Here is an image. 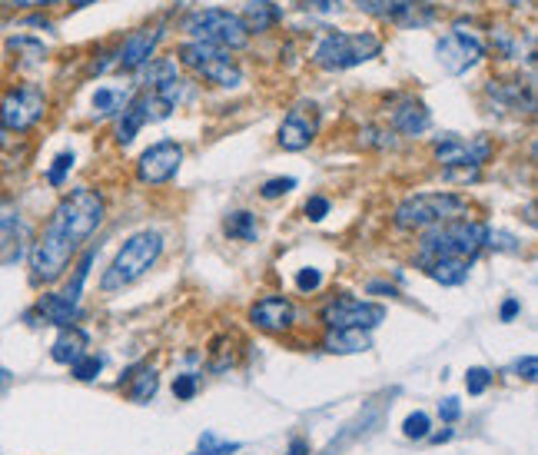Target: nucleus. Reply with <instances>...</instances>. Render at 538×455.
<instances>
[{"mask_svg": "<svg viewBox=\"0 0 538 455\" xmlns=\"http://www.w3.org/2000/svg\"><path fill=\"white\" fill-rule=\"evenodd\" d=\"M319 133V110L316 103H296L293 110L286 113L283 123H279V147L289 150V153H299L306 150L309 143L316 140Z\"/></svg>", "mask_w": 538, "mask_h": 455, "instance_id": "nucleus-14", "label": "nucleus"}, {"mask_svg": "<svg viewBox=\"0 0 538 455\" xmlns=\"http://www.w3.org/2000/svg\"><path fill=\"white\" fill-rule=\"evenodd\" d=\"M369 346H372L369 343V333H362V329H329L326 339H323L326 353H336V356L366 353Z\"/></svg>", "mask_w": 538, "mask_h": 455, "instance_id": "nucleus-23", "label": "nucleus"}, {"mask_svg": "<svg viewBox=\"0 0 538 455\" xmlns=\"http://www.w3.org/2000/svg\"><path fill=\"white\" fill-rule=\"evenodd\" d=\"M90 103H93V117H120V110L130 103V93L123 87H97Z\"/></svg>", "mask_w": 538, "mask_h": 455, "instance_id": "nucleus-24", "label": "nucleus"}, {"mask_svg": "<svg viewBox=\"0 0 538 455\" xmlns=\"http://www.w3.org/2000/svg\"><path fill=\"white\" fill-rule=\"evenodd\" d=\"M303 210H306L309 220L319 223V220H326V216H329V200H326V196H309Z\"/></svg>", "mask_w": 538, "mask_h": 455, "instance_id": "nucleus-38", "label": "nucleus"}, {"mask_svg": "<svg viewBox=\"0 0 538 455\" xmlns=\"http://www.w3.org/2000/svg\"><path fill=\"white\" fill-rule=\"evenodd\" d=\"M379 54H382V37L372 34V30H356V34L333 30L313 50V64L323 70H353L359 64H369Z\"/></svg>", "mask_w": 538, "mask_h": 455, "instance_id": "nucleus-5", "label": "nucleus"}, {"mask_svg": "<svg viewBox=\"0 0 538 455\" xmlns=\"http://www.w3.org/2000/svg\"><path fill=\"white\" fill-rule=\"evenodd\" d=\"M143 123H150L147 93H140V97H130L127 107L120 110V117H117V130H113V140H117L120 147H130V143L137 140V133L143 130Z\"/></svg>", "mask_w": 538, "mask_h": 455, "instance_id": "nucleus-19", "label": "nucleus"}, {"mask_svg": "<svg viewBox=\"0 0 538 455\" xmlns=\"http://www.w3.org/2000/svg\"><path fill=\"white\" fill-rule=\"evenodd\" d=\"M485 246H489V250H499V253H519L522 250L512 233L492 230V226H489V233H485Z\"/></svg>", "mask_w": 538, "mask_h": 455, "instance_id": "nucleus-34", "label": "nucleus"}, {"mask_svg": "<svg viewBox=\"0 0 538 455\" xmlns=\"http://www.w3.org/2000/svg\"><path fill=\"white\" fill-rule=\"evenodd\" d=\"M183 30L190 40H200V44H213L220 50H243L250 44V30L240 20V14L226 7H200L193 14H186Z\"/></svg>", "mask_w": 538, "mask_h": 455, "instance_id": "nucleus-4", "label": "nucleus"}, {"mask_svg": "<svg viewBox=\"0 0 538 455\" xmlns=\"http://www.w3.org/2000/svg\"><path fill=\"white\" fill-rule=\"evenodd\" d=\"M24 243H27V223H24V216H20L17 203L0 200V260L4 263L20 260Z\"/></svg>", "mask_w": 538, "mask_h": 455, "instance_id": "nucleus-16", "label": "nucleus"}, {"mask_svg": "<svg viewBox=\"0 0 538 455\" xmlns=\"http://www.w3.org/2000/svg\"><path fill=\"white\" fill-rule=\"evenodd\" d=\"M356 7L362 14L389 20L396 27H426L436 20V10L426 0H356Z\"/></svg>", "mask_w": 538, "mask_h": 455, "instance_id": "nucleus-12", "label": "nucleus"}, {"mask_svg": "<svg viewBox=\"0 0 538 455\" xmlns=\"http://www.w3.org/2000/svg\"><path fill=\"white\" fill-rule=\"evenodd\" d=\"M163 40V24H153V27H140L123 40V47L117 50V67L133 74V70L147 67L153 54H157V44Z\"/></svg>", "mask_w": 538, "mask_h": 455, "instance_id": "nucleus-15", "label": "nucleus"}, {"mask_svg": "<svg viewBox=\"0 0 538 455\" xmlns=\"http://www.w3.org/2000/svg\"><path fill=\"white\" fill-rule=\"evenodd\" d=\"M223 230L230 240H240V243H253L256 236H260V223H256V216L253 213H246V210H236L226 216V223H223Z\"/></svg>", "mask_w": 538, "mask_h": 455, "instance_id": "nucleus-26", "label": "nucleus"}, {"mask_svg": "<svg viewBox=\"0 0 538 455\" xmlns=\"http://www.w3.org/2000/svg\"><path fill=\"white\" fill-rule=\"evenodd\" d=\"M100 369H103V356H93V353H87V356H80L74 366H70V372H74V379H80V382H93L100 376Z\"/></svg>", "mask_w": 538, "mask_h": 455, "instance_id": "nucleus-29", "label": "nucleus"}, {"mask_svg": "<svg viewBox=\"0 0 538 455\" xmlns=\"http://www.w3.org/2000/svg\"><path fill=\"white\" fill-rule=\"evenodd\" d=\"M240 452V442H226L216 432H203L200 436V455H233Z\"/></svg>", "mask_w": 538, "mask_h": 455, "instance_id": "nucleus-28", "label": "nucleus"}, {"mask_svg": "<svg viewBox=\"0 0 538 455\" xmlns=\"http://www.w3.org/2000/svg\"><path fill=\"white\" fill-rule=\"evenodd\" d=\"M389 123H392V130L402 133V137H422V133L432 127V113H429V107L422 100L406 97V100H399L396 107H392Z\"/></svg>", "mask_w": 538, "mask_h": 455, "instance_id": "nucleus-18", "label": "nucleus"}, {"mask_svg": "<svg viewBox=\"0 0 538 455\" xmlns=\"http://www.w3.org/2000/svg\"><path fill=\"white\" fill-rule=\"evenodd\" d=\"M319 319L326 323V329H362V333H369V329L386 323V306L356 296H336L319 309Z\"/></svg>", "mask_w": 538, "mask_h": 455, "instance_id": "nucleus-9", "label": "nucleus"}, {"mask_svg": "<svg viewBox=\"0 0 538 455\" xmlns=\"http://www.w3.org/2000/svg\"><path fill=\"white\" fill-rule=\"evenodd\" d=\"M319 286H323V273L313 270V266H306V270L296 273V289H299V293H316Z\"/></svg>", "mask_w": 538, "mask_h": 455, "instance_id": "nucleus-36", "label": "nucleus"}, {"mask_svg": "<svg viewBox=\"0 0 538 455\" xmlns=\"http://www.w3.org/2000/svg\"><path fill=\"white\" fill-rule=\"evenodd\" d=\"M44 117H47L44 87L20 84V87H10L4 97H0V130L27 133V130H34Z\"/></svg>", "mask_w": 538, "mask_h": 455, "instance_id": "nucleus-8", "label": "nucleus"}, {"mask_svg": "<svg viewBox=\"0 0 538 455\" xmlns=\"http://www.w3.org/2000/svg\"><path fill=\"white\" fill-rule=\"evenodd\" d=\"M177 57L186 70H193L196 77H203L206 84H213V87L233 90L243 84V67L236 64V57L230 50L200 44V40H186V44H180Z\"/></svg>", "mask_w": 538, "mask_h": 455, "instance_id": "nucleus-7", "label": "nucleus"}, {"mask_svg": "<svg viewBox=\"0 0 538 455\" xmlns=\"http://www.w3.org/2000/svg\"><path fill=\"white\" fill-rule=\"evenodd\" d=\"M485 233L489 226L482 220H472V216H452L446 223H436L422 233L419 240V270L436 260H462V263H475V256L485 250Z\"/></svg>", "mask_w": 538, "mask_h": 455, "instance_id": "nucleus-2", "label": "nucleus"}, {"mask_svg": "<svg viewBox=\"0 0 538 455\" xmlns=\"http://www.w3.org/2000/svg\"><path fill=\"white\" fill-rule=\"evenodd\" d=\"M74 153L70 150H64V153H57L54 157V163H50V170H47V183L50 186H64L67 183V173L74 170Z\"/></svg>", "mask_w": 538, "mask_h": 455, "instance_id": "nucleus-27", "label": "nucleus"}, {"mask_svg": "<svg viewBox=\"0 0 538 455\" xmlns=\"http://www.w3.org/2000/svg\"><path fill=\"white\" fill-rule=\"evenodd\" d=\"M240 20L246 24V30H250V37L266 34L269 27H276L279 20H283V7L273 4V0H246Z\"/></svg>", "mask_w": 538, "mask_h": 455, "instance_id": "nucleus-21", "label": "nucleus"}, {"mask_svg": "<svg viewBox=\"0 0 538 455\" xmlns=\"http://www.w3.org/2000/svg\"><path fill=\"white\" fill-rule=\"evenodd\" d=\"M422 270L429 273V279H436V283H442V286H462L465 279H469L472 263H462V260H436V263L422 266Z\"/></svg>", "mask_w": 538, "mask_h": 455, "instance_id": "nucleus-25", "label": "nucleus"}, {"mask_svg": "<svg viewBox=\"0 0 538 455\" xmlns=\"http://www.w3.org/2000/svg\"><path fill=\"white\" fill-rule=\"evenodd\" d=\"M250 319H253L256 329L276 336V333H286V329L293 326L296 309L286 296H263L250 306Z\"/></svg>", "mask_w": 538, "mask_h": 455, "instance_id": "nucleus-17", "label": "nucleus"}, {"mask_svg": "<svg viewBox=\"0 0 538 455\" xmlns=\"http://www.w3.org/2000/svg\"><path fill=\"white\" fill-rule=\"evenodd\" d=\"M107 203L93 186H77L47 216L44 230L30 243V283L50 286L67 273L74 256L84 250V243L100 230Z\"/></svg>", "mask_w": 538, "mask_h": 455, "instance_id": "nucleus-1", "label": "nucleus"}, {"mask_svg": "<svg viewBox=\"0 0 538 455\" xmlns=\"http://www.w3.org/2000/svg\"><path fill=\"white\" fill-rule=\"evenodd\" d=\"M359 143L362 147H376V150H386V147H396V137L392 130H382V127H366L359 133Z\"/></svg>", "mask_w": 538, "mask_h": 455, "instance_id": "nucleus-31", "label": "nucleus"}, {"mask_svg": "<svg viewBox=\"0 0 538 455\" xmlns=\"http://www.w3.org/2000/svg\"><path fill=\"white\" fill-rule=\"evenodd\" d=\"M286 455H309V442L306 439H293V442H289Z\"/></svg>", "mask_w": 538, "mask_h": 455, "instance_id": "nucleus-42", "label": "nucleus"}, {"mask_svg": "<svg viewBox=\"0 0 538 455\" xmlns=\"http://www.w3.org/2000/svg\"><path fill=\"white\" fill-rule=\"evenodd\" d=\"M183 167V147L177 140H160L150 150H143L137 160V180L147 186H163L170 183Z\"/></svg>", "mask_w": 538, "mask_h": 455, "instance_id": "nucleus-13", "label": "nucleus"}, {"mask_svg": "<svg viewBox=\"0 0 538 455\" xmlns=\"http://www.w3.org/2000/svg\"><path fill=\"white\" fill-rule=\"evenodd\" d=\"M299 10H306V14H316V17H333L343 10V0H293Z\"/></svg>", "mask_w": 538, "mask_h": 455, "instance_id": "nucleus-32", "label": "nucleus"}, {"mask_svg": "<svg viewBox=\"0 0 538 455\" xmlns=\"http://www.w3.org/2000/svg\"><path fill=\"white\" fill-rule=\"evenodd\" d=\"M160 256H163V236L157 230L133 233L117 250L113 263L107 266V273L100 279V289L103 293H120V289L133 286L137 279H143L153 266H157Z\"/></svg>", "mask_w": 538, "mask_h": 455, "instance_id": "nucleus-3", "label": "nucleus"}, {"mask_svg": "<svg viewBox=\"0 0 538 455\" xmlns=\"http://www.w3.org/2000/svg\"><path fill=\"white\" fill-rule=\"evenodd\" d=\"M439 416H442V422H455V419H459L462 416V402L459 399H442L439 402Z\"/></svg>", "mask_w": 538, "mask_h": 455, "instance_id": "nucleus-39", "label": "nucleus"}, {"mask_svg": "<svg viewBox=\"0 0 538 455\" xmlns=\"http://www.w3.org/2000/svg\"><path fill=\"white\" fill-rule=\"evenodd\" d=\"M436 57H439V64L446 67V74L459 77V74H465V70H472L475 64H479V60L485 57V47L472 30H465V24H455L449 34L436 44Z\"/></svg>", "mask_w": 538, "mask_h": 455, "instance_id": "nucleus-10", "label": "nucleus"}, {"mask_svg": "<svg viewBox=\"0 0 538 455\" xmlns=\"http://www.w3.org/2000/svg\"><path fill=\"white\" fill-rule=\"evenodd\" d=\"M495 150V143L479 133V137H455V133H446L442 140H436V160L442 163L446 170L452 167H462V170H482L489 163Z\"/></svg>", "mask_w": 538, "mask_h": 455, "instance_id": "nucleus-11", "label": "nucleus"}, {"mask_svg": "<svg viewBox=\"0 0 538 455\" xmlns=\"http://www.w3.org/2000/svg\"><path fill=\"white\" fill-rule=\"evenodd\" d=\"M446 439H452V429H446V432H439V436H432V442H446Z\"/></svg>", "mask_w": 538, "mask_h": 455, "instance_id": "nucleus-43", "label": "nucleus"}, {"mask_svg": "<svg viewBox=\"0 0 538 455\" xmlns=\"http://www.w3.org/2000/svg\"><path fill=\"white\" fill-rule=\"evenodd\" d=\"M515 372H525V382H535V372H538V363H535V356H525V359H519L515 363Z\"/></svg>", "mask_w": 538, "mask_h": 455, "instance_id": "nucleus-40", "label": "nucleus"}, {"mask_svg": "<svg viewBox=\"0 0 538 455\" xmlns=\"http://www.w3.org/2000/svg\"><path fill=\"white\" fill-rule=\"evenodd\" d=\"M196 389H200V379H196L193 372H183V376H177V382H173V396L177 399H193Z\"/></svg>", "mask_w": 538, "mask_h": 455, "instance_id": "nucleus-37", "label": "nucleus"}, {"mask_svg": "<svg viewBox=\"0 0 538 455\" xmlns=\"http://www.w3.org/2000/svg\"><path fill=\"white\" fill-rule=\"evenodd\" d=\"M522 313V303H519V299H505V303H502V323H512V319L515 316H519Z\"/></svg>", "mask_w": 538, "mask_h": 455, "instance_id": "nucleus-41", "label": "nucleus"}, {"mask_svg": "<svg viewBox=\"0 0 538 455\" xmlns=\"http://www.w3.org/2000/svg\"><path fill=\"white\" fill-rule=\"evenodd\" d=\"M465 210H469V203H465V196L459 193H416V196H406V200L396 206L392 223H396V230L426 233L429 226L446 223L452 216H462Z\"/></svg>", "mask_w": 538, "mask_h": 455, "instance_id": "nucleus-6", "label": "nucleus"}, {"mask_svg": "<svg viewBox=\"0 0 538 455\" xmlns=\"http://www.w3.org/2000/svg\"><path fill=\"white\" fill-rule=\"evenodd\" d=\"M120 389L127 392L130 402H150L153 396H157L160 379H157V372H153L150 366H137V369H130L127 376L120 379Z\"/></svg>", "mask_w": 538, "mask_h": 455, "instance_id": "nucleus-22", "label": "nucleus"}, {"mask_svg": "<svg viewBox=\"0 0 538 455\" xmlns=\"http://www.w3.org/2000/svg\"><path fill=\"white\" fill-rule=\"evenodd\" d=\"M87 349H90V336L84 329L67 326L60 329V336L54 339V346H50V359L60 366H74L80 356H87Z\"/></svg>", "mask_w": 538, "mask_h": 455, "instance_id": "nucleus-20", "label": "nucleus"}, {"mask_svg": "<svg viewBox=\"0 0 538 455\" xmlns=\"http://www.w3.org/2000/svg\"><path fill=\"white\" fill-rule=\"evenodd\" d=\"M289 190H296V180L293 177H276V180H266L260 196L263 200H279V196H286Z\"/></svg>", "mask_w": 538, "mask_h": 455, "instance_id": "nucleus-35", "label": "nucleus"}, {"mask_svg": "<svg viewBox=\"0 0 538 455\" xmlns=\"http://www.w3.org/2000/svg\"><path fill=\"white\" fill-rule=\"evenodd\" d=\"M429 429H432V419L426 412H412V416H406V422H402V436L406 439H429Z\"/></svg>", "mask_w": 538, "mask_h": 455, "instance_id": "nucleus-30", "label": "nucleus"}, {"mask_svg": "<svg viewBox=\"0 0 538 455\" xmlns=\"http://www.w3.org/2000/svg\"><path fill=\"white\" fill-rule=\"evenodd\" d=\"M492 372L485 369V366H475V369H469L465 372V389H469V396H482L485 389L492 386Z\"/></svg>", "mask_w": 538, "mask_h": 455, "instance_id": "nucleus-33", "label": "nucleus"}]
</instances>
